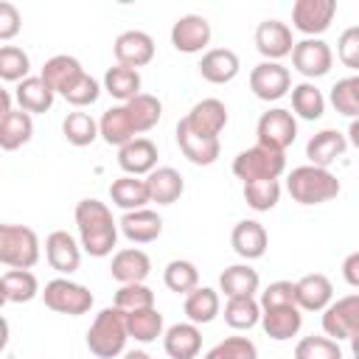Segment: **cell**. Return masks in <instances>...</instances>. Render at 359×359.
I'll return each instance as SVG.
<instances>
[{
	"mask_svg": "<svg viewBox=\"0 0 359 359\" xmlns=\"http://www.w3.org/2000/svg\"><path fill=\"white\" fill-rule=\"evenodd\" d=\"M76 227L81 238V250L93 258H104L118 244V222L112 219V210L98 199H81L76 202Z\"/></svg>",
	"mask_w": 359,
	"mask_h": 359,
	"instance_id": "1",
	"label": "cell"
},
{
	"mask_svg": "<svg viewBox=\"0 0 359 359\" xmlns=\"http://www.w3.org/2000/svg\"><path fill=\"white\" fill-rule=\"evenodd\" d=\"M126 317L121 309L107 306L95 314L90 331H87V351L98 359H115L126 348Z\"/></svg>",
	"mask_w": 359,
	"mask_h": 359,
	"instance_id": "2",
	"label": "cell"
},
{
	"mask_svg": "<svg viewBox=\"0 0 359 359\" xmlns=\"http://www.w3.org/2000/svg\"><path fill=\"white\" fill-rule=\"evenodd\" d=\"M286 191L297 205H323L339 194V180L328 168L297 165L286 180Z\"/></svg>",
	"mask_w": 359,
	"mask_h": 359,
	"instance_id": "3",
	"label": "cell"
},
{
	"mask_svg": "<svg viewBox=\"0 0 359 359\" xmlns=\"http://www.w3.org/2000/svg\"><path fill=\"white\" fill-rule=\"evenodd\" d=\"M39 261V238L25 224H0V264L31 269Z\"/></svg>",
	"mask_w": 359,
	"mask_h": 359,
	"instance_id": "4",
	"label": "cell"
},
{
	"mask_svg": "<svg viewBox=\"0 0 359 359\" xmlns=\"http://www.w3.org/2000/svg\"><path fill=\"white\" fill-rule=\"evenodd\" d=\"M286 171V154L272 151L264 146H250L236 154L233 160V174L241 182H255V180H278Z\"/></svg>",
	"mask_w": 359,
	"mask_h": 359,
	"instance_id": "5",
	"label": "cell"
},
{
	"mask_svg": "<svg viewBox=\"0 0 359 359\" xmlns=\"http://www.w3.org/2000/svg\"><path fill=\"white\" fill-rule=\"evenodd\" d=\"M42 300L50 311L56 314H67V317H79V314H87L93 309V292L76 280H67V278H53L45 283V292H42Z\"/></svg>",
	"mask_w": 359,
	"mask_h": 359,
	"instance_id": "6",
	"label": "cell"
},
{
	"mask_svg": "<svg viewBox=\"0 0 359 359\" xmlns=\"http://www.w3.org/2000/svg\"><path fill=\"white\" fill-rule=\"evenodd\" d=\"M255 135H258V146L272 149V151H286L297 137V121L289 109L275 107L258 118Z\"/></svg>",
	"mask_w": 359,
	"mask_h": 359,
	"instance_id": "7",
	"label": "cell"
},
{
	"mask_svg": "<svg viewBox=\"0 0 359 359\" xmlns=\"http://www.w3.org/2000/svg\"><path fill=\"white\" fill-rule=\"evenodd\" d=\"M323 331L328 339H356L359 331V294L339 297L323 309Z\"/></svg>",
	"mask_w": 359,
	"mask_h": 359,
	"instance_id": "8",
	"label": "cell"
},
{
	"mask_svg": "<svg viewBox=\"0 0 359 359\" xmlns=\"http://www.w3.org/2000/svg\"><path fill=\"white\" fill-rule=\"evenodd\" d=\"M292 65H294V70H297L300 76H306V79H320V76H325V73L331 70L334 53H331V48H328L325 39H320V36H306V39H300V42L292 45Z\"/></svg>",
	"mask_w": 359,
	"mask_h": 359,
	"instance_id": "9",
	"label": "cell"
},
{
	"mask_svg": "<svg viewBox=\"0 0 359 359\" xmlns=\"http://www.w3.org/2000/svg\"><path fill=\"white\" fill-rule=\"evenodd\" d=\"M180 123L199 137H216L219 140L222 129L227 126V107L219 98H202L191 107V112L185 118H180Z\"/></svg>",
	"mask_w": 359,
	"mask_h": 359,
	"instance_id": "10",
	"label": "cell"
},
{
	"mask_svg": "<svg viewBox=\"0 0 359 359\" xmlns=\"http://www.w3.org/2000/svg\"><path fill=\"white\" fill-rule=\"evenodd\" d=\"M337 14V0H297L292 6V25L306 36H320L328 31Z\"/></svg>",
	"mask_w": 359,
	"mask_h": 359,
	"instance_id": "11",
	"label": "cell"
},
{
	"mask_svg": "<svg viewBox=\"0 0 359 359\" xmlns=\"http://www.w3.org/2000/svg\"><path fill=\"white\" fill-rule=\"evenodd\" d=\"M250 90L261 101H278L292 90V76L280 62H261L250 70Z\"/></svg>",
	"mask_w": 359,
	"mask_h": 359,
	"instance_id": "12",
	"label": "cell"
},
{
	"mask_svg": "<svg viewBox=\"0 0 359 359\" xmlns=\"http://www.w3.org/2000/svg\"><path fill=\"white\" fill-rule=\"evenodd\" d=\"M210 22L202 14H185L171 25V45L180 53H199L210 42Z\"/></svg>",
	"mask_w": 359,
	"mask_h": 359,
	"instance_id": "13",
	"label": "cell"
},
{
	"mask_svg": "<svg viewBox=\"0 0 359 359\" xmlns=\"http://www.w3.org/2000/svg\"><path fill=\"white\" fill-rule=\"evenodd\" d=\"M292 28L280 20H264L255 28V48L264 56V62H278L292 53Z\"/></svg>",
	"mask_w": 359,
	"mask_h": 359,
	"instance_id": "14",
	"label": "cell"
},
{
	"mask_svg": "<svg viewBox=\"0 0 359 359\" xmlns=\"http://www.w3.org/2000/svg\"><path fill=\"white\" fill-rule=\"evenodd\" d=\"M112 53H115L118 65L137 70V67H143V65H149V62L154 59V39H151L146 31L132 28V31H123V34L115 39Z\"/></svg>",
	"mask_w": 359,
	"mask_h": 359,
	"instance_id": "15",
	"label": "cell"
},
{
	"mask_svg": "<svg viewBox=\"0 0 359 359\" xmlns=\"http://www.w3.org/2000/svg\"><path fill=\"white\" fill-rule=\"evenodd\" d=\"M45 258L48 264L62 272V275H70L79 269L81 264V247L76 244V238L67 233V230H53L48 238H45Z\"/></svg>",
	"mask_w": 359,
	"mask_h": 359,
	"instance_id": "16",
	"label": "cell"
},
{
	"mask_svg": "<svg viewBox=\"0 0 359 359\" xmlns=\"http://www.w3.org/2000/svg\"><path fill=\"white\" fill-rule=\"evenodd\" d=\"M334 297V286L323 272L303 275L294 283V306L300 311H323Z\"/></svg>",
	"mask_w": 359,
	"mask_h": 359,
	"instance_id": "17",
	"label": "cell"
},
{
	"mask_svg": "<svg viewBox=\"0 0 359 359\" xmlns=\"http://www.w3.org/2000/svg\"><path fill=\"white\" fill-rule=\"evenodd\" d=\"M146 191H149V202L174 205L185 191V180H182V174L177 168L160 165V168H151L146 174Z\"/></svg>",
	"mask_w": 359,
	"mask_h": 359,
	"instance_id": "18",
	"label": "cell"
},
{
	"mask_svg": "<svg viewBox=\"0 0 359 359\" xmlns=\"http://www.w3.org/2000/svg\"><path fill=\"white\" fill-rule=\"evenodd\" d=\"M118 165L129 177L149 174L151 168H157V146L149 137H135L118 149Z\"/></svg>",
	"mask_w": 359,
	"mask_h": 359,
	"instance_id": "19",
	"label": "cell"
},
{
	"mask_svg": "<svg viewBox=\"0 0 359 359\" xmlns=\"http://www.w3.org/2000/svg\"><path fill=\"white\" fill-rule=\"evenodd\" d=\"M121 233L132 241V244H149L154 238H160L163 233V219L149 210V208H140V210H126L118 222Z\"/></svg>",
	"mask_w": 359,
	"mask_h": 359,
	"instance_id": "20",
	"label": "cell"
},
{
	"mask_svg": "<svg viewBox=\"0 0 359 359\" xmlns=\"http://www.w3.org/2000/svg\"><path fill=\"white\" fill-rule=\"evenodd\" d=\"M151 272V261L143 250L137 247H126V250H118L112 255V266H109V275L123 286V283H143Z\"/></svg>",
	"mask_w": 359,
	"mask_h": 359,
	"instance_id": "21",
	"label": "cell"
},
{
	"mask_svg": "<svg viewBox=\"0 0 359 359\" xmlns=\"http://www.w3.org/2000/svg\"><path fill=\"white\" fill-rule=\"evenodd\" d=\"M348 149V137L337 129H320L317 135H311V140L306 143V157L311 160L309 165L317 168H328L337 157H342Z\"/></svg>",
	"mask_w": 359,
	"mask_h": 359,
	"instance_id": "22",
	"label": "cell"
},
{
	"mask_svg": "<svg viewBox=\"0 0 359 359\" xmlns=\"http://www.w3.org/2000/svg\"><path fill=\"white\" fill-rule=\"evenodd\" d=\"M258 323L264 325L269 339L283 342V339L297 337V331L303 328V314L297 306H275V309H264Z\"/></svg>",
	"mask_w": 359,
	"mask_h": 359,
	"instance_id": "23",
	"label": "cell"
},
{
	"mask_svg": "<svg viewBox=\"0 0 359 359\" xmlns=\"http://www.w3.org/2000/svg\"><path fill=\"white\" fill-rule=\"evenodd\" d=\"M230 244H233V250H236L241 258L255 261V258H261V255L266 252L269 238H266V230H264L261 222H255V219H241V222L233 227V233H230Z\"/></svg>",
	"mask_w": 359,
	"mask_h": 359,
	"instance_id": "24",
	"label": "cell"
},
{
	"mask_svg": "<svg viewBox=\"0 0 359 359\" xmlns=\"http://www.w3.org/2000/svg\"><path fill=\"white\" fill-rule=\"evenodd\" d=\"M238 70H241L238 56L230 48H213L199 62V76L205 81H210V84H227V81H233L238 76Z\"/></svg>",
	"mask_w": 359,
	"mask_h": 359,
	"instance_id": "25",
	"label": "cell"
},
{
	"mask_svg": "<svg viewBox=\"0 0 359 359\" xmlns=\"http://www.w3.org/2000/svg\"><path fill=\"white\" fill-rule=\"evenodd\" d=\"M163 348L171 359H196L202 351V334L194 323H177L163 334Z\"/></svg>",
	"mask_w": 359,
	"mask_h": 359,
	"instance_id": "26",
	"label": "cell"
},
{
	"mask_svg": "<svg viewBox=\"0 0 359 359\" xmlns=\"http://www.w3.org/2000/svg\"><path fill=\"white\" fill-rule=\"evenodd\" d=\"M177 146L194 165H213L222 154V143L216 137H199L188 132L182 123H177Z\"/></svg>",
	"mask_w": 359,
	"mask_h": 359,
	"instance_id": "27",
	"label": "cell"
},
{
	"mask_svg": "<svg viewBox=\"0 0 359 359\" xmlns=\"http://www.w3.org/2000/svg\"><path fill=\"white\" fill-rule=\"evenodd\" d=\"M123 109H126V118H129L135 135H143V132L154 129L160 123V118H163L160 98L157 95H149V93H137L135 98H129L123 104Z\"/></svg>",
	"mask_w": 359,
	"mask_h": 359,
	"instance_id": "28",
	"label": "cell"
},
{
	"mask_svg": "<svg viewBox=\"0 0 359 359\" xmlns=\"http://www.w3.org/2000/svg\"><path fill=\"white\" fill-rule=\"evenodd\" d=\"M258 272L250 264H233L219 275V289L224 292V297H252L258 292Z\"/></svg>",
	"mask_w": 359,
	"mask_h": 359,
	"instance_id": "29",
	"label": "cell"
},
{
	"mask_svg": "<svg viewBox=\"0 0 359 359\" xmlns=\"http://www.w3.org/2000/svg\"><path fill=\"white\" fill-rule=\"evenodd\" d=\"M14 98H17L20 109L31 115V112H48V109L53 107L56 93H53L39 76H28V79H22V81L17 84Z\"/></svg>",
	"mask_w": 359,
	"mask_h": 359,
	"instance_id": "30",
	"label": "cell"
},
{
	"mask_svg": "<svg viewBox=\"0 0 359 359\" xmlns=\"http://www.w3.org/2000/svg\"><path fill=\"white\" fill-rule=\"evenodd\" d=\"M182 311L188 317V323L194 325H205L210 320H216L219 314V292L210 289V286H196L185 294V303H182Z\"/></svg>",
	"mask_w": 359,
	"mask_h": 359,
	"instance_id": "31",
	"label": "cell"
},
{
	"mask_svg": "<svg viewBox=\"0 0 359 359\" xmlns=\"http://www.w3.org/2000/svg\"><path fill=\"white\" fill-rule=\"evenodd\" d=\"M109 199H112V205H118L123 213H126V210H140V208H146V202H149L146 180H137V177H129V174L112 180V185H109Z\"/></svg>",
	"mask_w": 359,
	"mask_h": 359,
	"instance_id": "32",
	"label": "cell"
},
{
	"mask_svg": "<svg viewBox=\"0 0 359 359\" xmlns=\"http://www.w3.org/2000/svg\"><path fill=\"white\" fill-rule=\"evenodd\" d=\"M34 137V121L28 112L22 109H11L3 121H0V149L3 151H17L20 146H25Z\"/></svg>",
	"mask_w": 359,
	"mask_h": 359,
	"instance_id": "33",
	"label": "cell"
},
{
	"mask_svg": "<svg viewBox=\"0 0 359 359\" xmlns=\"http://www.w3.org/2000/svg\"><path fill=\"white\" fill-rule=\"evenodd\" d=\"M98 135H101L109 146H118V149H121L123 143H129V140L137 137L135 129H132V123H129V118H126L123 104L109 107V109L101 115V121H98Z\"/></svg>",
	"mask_w": 359,
	"mask_h": 359,
	"instance_id": "34",
	"label": "cell"
},
{
	"mask_svg": "<svg viewBox=\"0 0 359 359\" xmlns=\"http://www.w3.org/2000/svg\"><path fill=\"white\" fill-rule=\"evenodd\" d=\"M126 334L137 342H154L157 337H163V314L151 306V309H137V311H126Z\"/></svg>",
	"mask_w": 359,
	"mask_h": 359,
	"instance_id": "35",
	"label": "cell"
},
{
	"mask_svg": "<svg viewBox=\"0 0 359 359\" xmlns=\"http://www.w3.org/2000/svg\"><path fill=\"white\" fill-rule=\"evenodd\" d=\"M0 283L8 303H31L39 294V280L31 269H8L0 278Z\"/></svg>",
	"mask_w": 359,
	"mask_h": 359,
	"instance_id": "36",
	"label": "cell"
},
{
	"mask_svg": "<svg viewBox=\"0 0 359 359\" xmlns=\"http://www.w3.org/2000/svg\"><path fill=\"white\" fill-rule=\"evenodd\" d=\"M104 90L118 98L121 104H126L129 98H135L140 93V73L132 70V67H123V65H115L104 73Z\"/></svg>",
	"mask_w": 359,
	"mask_h": 359,
	"instance_id": "37",
	"label": "cell"
},
{
	"mask_svg": "<svg viewBox=\"0 0 359 359\" xmlns=\"http://www.w3.org/2000/svg\"><path fill=\"white\" fill-rule=\"evenodd\" d=\"M84 67H81V62L76 59V56H67V53H59V56H50L45 65H42V73H39V79L53 90V93H59L73 76H79Z\"/></svg>",
	"mask_w": 359,
	"mask_h": 359,
	"instance_id": "38",
	"label": "cell"
},
{
	"mask_svg": "<svg viewBox=\"0 0 359 359\" xmlns=\"http://www.w3.org/2000/svg\"><path fill=\"white\" fill-rule=\"evenodd\" d=\"M292 109H294L303 121H317V118H323V112H325V98H323L320 87L311 84V81L294 84V87H292Z\"/></svg>",
	"mask_w": 359,
	"mask_h": 359,
	"instance_id": "39",
	"label": "cell"
},
{
	"mask_svg": "<svg viewBox=\"0 0 359 359\" xmlns=\"http://www.w3.org/2000/svg\"><path fill=\"white\" fill-rule=\"evenodd\" d=\"M59 95L67 101V104H73V107H90V104H95L98 101V95H101V84L90 76V73H79V76H73L62 90H59Z\"/></svg>",
	"mask_w": 359,
	"mask_h": 359,
	"instance_id": "40",
	"label": "cell"
},
{
	"mask_svg": "<svg viewBox=\"0 0 359 359\" xmlns=\"http://www.w3.org/2000/svg\"><path fill=\"white\" fill-rule=\"evenodd\" d=\"M62 132H65V140L70 146H90L95 137H98V123L93 121V115L87 112H67V118L62 121Z\"/></svg>",
	"mask_w": 359,
	"mask_h": 359,
	"instance_id": "41",
	"label": "cell"
},
{
	"mask_svg": "<svg viewBox=\"0 0 359 359\" xmlns=\"http://www.w3.org/2000/svg\"><path fill=\"white\" fill-rule=\"evenodd\" d=\"M163 280H165V286H168L171 292H177V294H188L191 289L199 286V269H196L191 261H185V258H174V261L165 264V269H163Z\"/></svg>",
	"mask_w": 359,
	"mask_h": 359,
	"instance_id": "42",
	"label": "cell"
},
{
	"mask_svg": "<svg viewBox=\"0 0 359 359\" xmlns=\"http://www.w3.org/2000/svg\"><path fill=\"white\" fill-rule=\"evenodd\" d=\"M261 320V309L255 297H230L224 306V323L236 331H247L252 325H258Z\"/></svg>",
	"mask_w": 359,
	"mask_h": 359,
	"instance_id": "43",
	"label": "cell"
},
{
	"mask_svg": "<svg viewBox=\"0 0 359 359\" xmlns=\"http://www.w3.org/2000/svg\"><path fill=\"white\" fill-rule=\"evenodd\" d=\"M244 199L252 210L264 213L272 210L280 199V182L278 180H255V182H244Z\"/></svg>",
	"mask_w": 359,
	"mask_h": 359,
	"instance_id": "44",
	"label": "cell"
},
{
	"mask_svg": "<svg viewBox=\"0 0 359 359\" xmlns=\"http://www.w3.org/2000/svg\"><path fill=\"white\" fill-rule=\"evenodd\" d=\"M31 59L17 45H0V81H22L28 79Z\"/></svg>",
	"mask_w": 359,
	"mask_h": 359,
	"instance_id": "45",
	"label": "cell"
},
{
	"mask_svg": "<svg viewBox=\"0 0 359 359\" xmlns=\"http://www.w3.org/2000/svg\"><path fill=\"white\" fill-rule=\"evenodd\" d=\"M331 104L337 112H342L345 118H356L359 115V76H348L339 79L331 87Z\"/></svg>",
	"mask_w": 359,
	"mask_h": 359,
	"instance_id": "46",
	"label": "cell"
},
{
	"mask_svg": "<svg viewBox=\"0 0 359 359\" xmlns=\"http://www.w3.org/2000/svg\"><path fill=\"white\" fill-rule=\"evenodd\" d=\"M112 306L121 309L123 314L126 311H137V309H151L154 306V292L146 283H123L115 292V303Z\"/></svg>",
	"mask_w": 359,
	"mask_h": 359,
	"instance_id": "47",
	"label": "cell"
},
{
	"mask_svg": "<svg viewBox=\"0 0 359 359\" xmlns=\"http://www.w3.org/2000/svg\"><path fill=\"white\" fill-rule=\"evenodd\" d=\"M294 359H342V348L339 342L328 339V337H303L294 345Z\"/></svg>",
	"mask_w": 359,
	"mask_h": 359,
	"instance_id": "48",
	"label": "cell"
},
{
	"mask_svg": "<svg viewBox=\"0 0 359 359\" xmlns=\"http://www.w3.org/2000/svg\"><path fill=\"white\" fill-rule=\"evenodd\" d=\"M205 359H258V348L250 337H227L219 345H213Z\"/></svg>",
	"mask_w": 359,
	"mask_h": 359,
	"instance_id": "49",
	"label": "cell"
},
{
	"mask_svg": "<svg viewBox=\"0 0 359 359\" xmlns=\"http://www.w3.org/2000/svg\"><path fill=\"white\" fill-rule=\"evenodd\" d=\"M275 306H294V283L292 280H275L261 292L258 309H275Z\"/></svg>",
	"mask_w": 359,
	"mask_h": 359,
	"instance_id": "50",
	"label": "cell"
},
{
	"mask_svg": "<svg viewBox=\"0 0 359 359\" xmlns=\"http://www.w3.org/2000/svg\"><path fill=\"white\" fill-rule=\"evenodd\" d=\"M337 56H339V62H342L345 67H351V70L359 67V28H356V25H351V28H345V31L339 34Z\"/></svg>",
	"mask_w": 359,
	"mask_h": 359,
	"instance_id": "51",
	"label": "cell"
},
{
	"mask_svg": "<svg viewBox=\"0 0 359 359\" xmlns=\"http://www.w3.org/2000/svg\"><path fill=\"white\" fill-rule=\"evenodd\" d=\"M22 28V17H20V8L8 0H0V42H8L20 34Z\"/></svg>",
	"mask_w": 359,
	"mask_h": 359,
	"instance_id": "52",
	"label": "cell"
},
{
	"mask_svg": "<svg viewBox=\"0 0 359 359\" xmlns=\"http://www.w3.org/2000/svg\"><path fill=\"white\" fill-rule=\"evenodd\" d=\"M342 275H345V280H348V286H359V252H351L348 258H345V264H342Z\"/></svg>",
	"mask_w": 359,
	"mask_h": 359,
	"instance_id": "53",
	"label": "cell"
},
{
	"mask_svg": "<svg viewBox=\"0 0 359 359\" xmlns=\"http://www.w3.org/2000/svg\"><path fill=\"white\" fill-rule=\"evenodd\" d=\"M8 112H11V93L0 87V121H3Z\"/></svg>",
	"mask_w": 359,
	"mask_h": 359,
	"instance_id": "54",
	"label": "cell"
},
{
	"mask_svg": "<svg viewBox=\"0 0 359 359\" xmlns=\"http://www.w3.org/2000/svg\"><path fill=\"white\" fill-rule=\"evenodd\" d=\"M6 345H8V320L0 314V353L6 351Z\"/></svg>",
	"mask_w": 359,
	"mask_h": 359,
	"instance_id": "55",
	"label": "cell"
},
{
	"mask_svg": "<svg viewBox=\"0 0 359 359\" xmlns=\"http://www.w3.org/2000/svg\"><path fill=\"white\" fill-rule=\"evenodd\" d=\"M348 135H351V140H348V143H353V146H359V123H356V121L351 123V129H348Z\"/></svg>",
	"mask_w": 359,
	"mask_h": 359,
	"instance_id": "56",
	"label": "cell"
},
{
	"mask_svg": "<svg viewBox=\"0 0 359 359\" xmlns=\"http://www.w3.org/2000/svg\"><path fill=\"white\" fill-rule=\"evenodd\" d=\"M123 359H151V356H149L146 351H126Z\"/></svg>",
	"mask_w": 359,
	"mask_h": 359,
	"instance_id": "57",
	"label": "cell"
},
{
	"mask_svg": "<svg viewBox=\"0 0 359 359\" xmlns=\"http://www.w3.org/2000/svg\"><path fill=\"white\" fill-rule=\"evenodd\" d=\"M6 303H8V300H6V292H3V283H0V309H3Z\"/></svg>",
	"mask_w": 359,
	"mask_h": 359,
	"instance_id": "58",
	"label": "cell"
}]
</instances>
